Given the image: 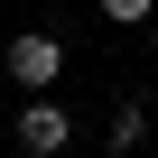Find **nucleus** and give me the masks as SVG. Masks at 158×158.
Instances as JSON below:
<instances>
[{"label": "nucleus", "mask_w": 158, "mask_h": 158, "mask_svg": "<svg viewBox=\"0 0 158 158\" xmlns=\"http://www.w3.org/2000/svg\"><path fill=\"white\" fill-rule=\"evenodd\" d=\"M0 65H10V84H28V93H47L56 74H65V37H56V28H19Z\"/></svg>", "instance_id": "1"}, {"label": "nucleus", "mask_w": 158, "mask_h": 158, "mask_svg": "<svg viewBox=\"0 0 158 158\" xmlns=\"http://www.w3.org/2000/svg\"><path fill=\"white\" fill-rule=\"evenodd\" d=\"M10 139H19V149H28V158H56V149H65V139H74V121H65V112H56V102H47V93H37V102H28V112H19V130H10Z\"/></svg>", "instance_id": "2"}, {"label": "nucleus", "mask_w": 158, "mask_h": 158, "mask_svg": "<svg viewBox=\"0 0 158 158\" xmlns=\"http://www.w3.org/2000/svg\"><path fill=\"white\" fill-rule=\"evenodd\" d=\"M139 139H149V102H121L112 112V149H139Z\"/></svg>", "instance_id": "3"}, {"label": "nucleus", "mask_w": 158, "mask_h": 158, "mask_svg": "<svg viewBox=\"0 0 158 158\" xmlns=\"http://www.w3.org/2000/svg\"><path fill=\"white\" fill-rule=\"evenodd\" d=\"M149 10H158V0H102V19H121V28H139Z\"/></svg>", "instance_id": "4"}]
</instances>
